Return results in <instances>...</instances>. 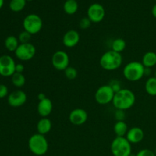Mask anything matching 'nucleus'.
Here are the masks:
<instances>
[{
	"label": "nucleus",
	"mask_w": 156,
	"mask_h": 156,
	"mask_svg": "<svg viewBox=\"0 0 156 156\" xmlns=\"http://www.w3.org/2000/svg\"><path fill=\"white\" fill-rule=\"evenodd\" d=\"M136 95L133 91L127 88H122L115 93L112 104L117 110L126 111L135 105Z\"/></svg>",
	"instance_id": "1"
},
{
	"label": "nucleus",
	"mask_w": 156,
	"mask_h": 156,
	"mask_svg": "<svg viewBox=\"0 0 156 156\" xmlns=\"http://www.w3.org/2000/svg\"><path fill=\"white\" fill-rule=\"evenodd\" d=\"M53 102L50 98L40 101L37 105V113L41 117H48L53 111Z\"/></svg>",
	"instance_id": "16"
},
{
	"label": "nucleus",
	"mask_w": 156,
	"mask_h": 156,
	"mask_svg": "<svg viewBox=\"0 0 156 156\" xmlns=\"http://www.w3.org/2000/svg\"><path fill=\"white\" fill-rule=\"evenodd\" d=\"M65 76L69 79V80H74L78 76V71L76 68L73 66H69L68 68L66 69L64 71Z\"/></svg>",
	"instance_id": "26"
},
{
	"label": "nucleus",
	"mask_w": 156,
	"mask_h": 156,
	"mask_svg": "<svg viewBox=\"0 0 156 156\" xmlns=\"http://www.w3.org/2000/svg\"><path fill=\"white\" fill-rule=\"evenodd\" d=\"M91 23L92 22H91V20H90L88 17H84V18H82V19L79 21V27H80L82 30H86V29L89 28Z\"/></svg>",
	"instance_id": "28"
},
{
	"label": "nucleus",
	"mask_w": 156,
	"mask_h": 156,
	"mask_svg": "<svg viewBox=\"0 0 156 156\" xmlns=\"http://www.w3.org/2000/svg\"><path fill=\"white\" fill-rule=\"evenodd\" d=\"M18 39L20 44H27V43H30V39H31V34L26 30H23L19 34Z\"/></svg>",
	"instance_id": "27"
},
{
	"label": "nucleus",
	"mask_w": 156,
	"mask_h": 156,
	"mask_svg": "<svg viewBox=\"0 0 156 156\" xmlns=\"http://www.w3.org/2000/svg\"><path fill=\"white\" fill-rule=\"evenodd\" d=\"M108 85L111 86V88H112V90L114 91V93L118 92L119 91H120V90L122 89L121 83H120V81L117 80V79H113V80H111Z\"/></svg>",
	"instance_id": "29"
},
{
	"label": "nucleus",
	"mask_w": 156,
	"mask_h": 156,
	"mask_svg": "<svg viewBox=\"0 0 156 156\" xmlns=\"http://www.w3.org/2000/svg\"><path fill=\"white\" fill-rule=\"evenodd\" d=\"M126 43L122 38H117V39L114 40L111 44V50L117 52V53H121L123 50L126 49Z\"/></svg>",
	"instance_id": "24"
},
{
	"label": "nucleus",
	"mask_w": 156,
	"mask_h": 156,
	"mask_svg": "<svg viewBox=\"0 0 156 156\" xmlns=\"http://www.w3.org/2000/svg\"><path fill=\"white\" fill-rule=\"evenodd\" d=\"M26 1H27V2H32L33 0H26Z\"/></svg>",
	"instance_id": "39"
},
{
	"label": "nucleus",
	"mask_w": 156,
	"mask_h": 156,
	"mask_svg": "<svg viewBox=\"0 0 156 156\" xmlns=\"http://www.w3.org/2000/svg\"><path fill=\"white\" fill-rule=\"evenodd\" d=\"M24 70V66L23 64L21 63H18L15 66V73H23Z\"/></svg>",
	"instance_id": "33"
},
{
	"label": "nucleus",
	"mask_w": 156,
	"mask_h": 156,
	"mask_svg": "<svg viewBox=\"0 0 156 156\" xmlns=\"http://www.w3.org/2000/svg\"><path fill=\"white\" fill-rule=\"evenodd\" d=\"M23 27L24 30L31 35L36 34L42 30V18L36 14H30L24 18L23 21Z\"/></svg>",
	"instance_id": "6"
},
{
	"label": "nucleus",
	"mask_w": 156,
	"mask_h": 156,
	"mask_svg": "<svg viewBox=\"0 0 156 156\" xmlns=\"http://www.w3.org/2000/svg\"><path fill=\"white\" fill-rule=\"evenodd\" d=\"M51 62L53 68L58 71H65L69 66V56L66 52L58 50L55 52L51 58Z\"/></svg>",
	"instance_id": "9"
},
{
	"label": "nucleus",
	"mask_w": 156,
	"mask_h": 156,
	"mask_svg": "<svg viewBox=\"0 0 156 156\" xmlns=\"http://www.w3.org/2000/svg\"><path fill=\"white\" fill-rule=\"evenodd\" d=\"M12 83L17 88H21L25 85L26 79L23 73H15L12 76Z\"/></svg>",
	"instance_id": "25"
},
{
	"label": "nucleus",
	"mask_w": 156,
	"mask_h": 156,
	"mask_svg": "<svg viewBox=\"0 0 156 156\" xmlns=\"http://www.w3.org/2000/svg\"><path fill=\"white\" fill-rule=\"evenodd\" d=\"M9 94V88L5 85L0 84V99L7 97Z\"/></svg>",
	"instance_id": "32"
},
{
	"label": "nucleus",
	"mask_w": 156,
	"mask_h": 156,
	"mask_svg": "<svg viewBox=\"0 0 156 156\" xmlns=\"http://www.w3.org/2000/svg\"><path fill=\"white\" fill-rule=\"evenodd\" d=\"M154 152H155V155H156V149H155V151H154Z\"/></svg>",
	"instance_id": "40"
},
{
	"label": "nucleus",
	"mask_w": 156,
	"mask_h": 156,
	"mask_svg": "<svg viewBox=\"0 0 156 156\" xmlns=\"http://www.w3.org/2000/svg\"><path fill=\"white\" fill-rule=\"evenodd\" d=\"M69 120L75 126H81L88 120V113L82 108H76L70 112Z\"/></svg>",
	"instance_id": "13"
},
{
	"label": "nucleus",
	"mask_w": 156,
	"mask_h": 156,
	"mask_svg": "<svg viewBox=\"0 0 156 156\" xmlns=\"http://www.w3.org/2000/svg\"><path fill=\"white\" fill-rule=\"evenodd\" d=\"M87 17L92 23H99L103 21L105 17V9L99 3H93L88 7Z\"/></svg>",
	"instance_id": "11"
},
{
	"label": "nucleus",
	"mask_w": 156,
	"mask_h": 156,
	"mask_svg": "<svg viewBox=\"0 0 156 156\" xmlns=\"http://www.w3.org/2000/svg\"><path fill=\"white\" fill-rule=\"evenodd\" d=\"M114 118L116 119L117 121H124L125 118H126L125 111L116 109L115 113H114Z\"/></svg>",
	"instance_id": "30"
},
{
	"label": "nucleus",
	"mask_w": 156,
	"mask_h": 156,
	"mask_svg": "<svg viewBox=\"0 0 156 156\" xmlns=\"http://www.w3.org/2000/svg\"><path fill=\"white\" fill-rule=\"evenodd\" d=\"M154 77H155V79H156V70H155V76H154Z\"/></svg>",
	"instance_id": "38"
},
{
	"label": "nucleus",
	"mask_w": 156,
	"mask_h": 156,
	"mask_svg": "<svg viewBox=\"0 0 156 156\" xmlns=\"http://www.w3.org/2000/svg\"><path fill=\"white\" fill-rule=\"evenodd\" d=\"M80 41V34L76 30H69L62 37V44L66 47L73 48L76 47Z\"/></svg>",
	"instance_id": "14"
},
{
	"label": "nucleus",
	"mask_w": 156,
	"mask_h": 156,
	"mask_svg": "<svg viewBox=\"0 0 156 156\" xmlns=\"http://www.w3.org/2000/svg\"><path fill=\"white\" fill-rule=\"evenodd\" d=\"M123 56L121 53L111 50L105 52L100 59V66L106 71H114L121 66Z\"/></svg>",
	"instance_id": "2"
},
{
	"label": "nucleus",
	"mask_w": 156,
	"mask_h": 156,
	"mask_svg": "<svg viewBox=\"0 0 156 156\" xmlns=\"http://www.w3.org/2000/svg\"><path fill=\"white\" fill-rule=\"evenodd\" d=\"M128 130V125L125 121H117L114 126V131L117 136L125 137Z\"/></svg>",
	"instance_id": "19"
},
{
	"label": "nucleus",
	"mask_w": 156,
	"mask_h": 156,
	"mask_svg": "<svg viewBox=\"0 0 156 156\" xmlns=\"http://www.w3.org/2000/svg\"><path fill=\"white\" fill-rule=\"evenodd\" d=\"M111 151L114 156H130L132 146L126 137L117 136L111 143Z\"/></svg>",
	"instance_id": "5"
},
{
	"label": "nucleus",
	"mask_w": 156,
	"mask_h": 156,
	"mask_svg": "<svg viewBox=\"0 0 156 156\" xmlns=\"http://www.w3.org/2000/svg\"><path fill=\"white\" fill-rule=\"evenodd\" d=\"M155 1H156V0H155Z\"/></svg>",
	"instance_id": "41"
},
{
	"label": "nucleus",
	"mask_w": 156,
	"mask_h": 156,
	"mask_svg": "<svg viewBox=\"0 0 156 156\" xmlns=\"http://www.w3.org/2000/svg\"><path fill=\"white\" fill-rule=\"evenodd\" d=\"M114 91L109 85H104L99 87L94 94V99L98 105H106L113 101Z\"/></svg>",
	"instance_id": "7"
},
{
	"label": "nucleus",
	"mask_w": 156,
	"mask_h": 156,
	"mask_svg": "<svg viewBox=\"0 0 156 156\" xmlns=\"http://www.w3.org/2000/svg\"><path fill=\"white\" fill-rule=\"evenodd\" d=\"M36 47L31 43L20 44L15 54L18 59L21 61H29L33 59L36 55Z\"/></svg>",
	"instance_id": "8"
},
{
	"label": "nucleus",
	"mask_w": 156,
	"mask_h": 156,
	"mask_svg": "<svg viewBox=\"0 0 156 156\" xmlns=\"http://www.w3.org/2000/svg\"><path fill=\"white\" fill-rule=\"evenodd\" d=\"M38 100L40 101H42V100H44V99L47 98V96H46L45 94H44V93H40L39 94H38Z\"/></svg>",
	"instance_id": "34"
},
{
	"label": "nucleus",
	"mask_w": 156,
	"mask_h": 156,
	"mask_svg": "<svg viewBox=\"0 0 156 156\" xmlns=\"http://www.w3.org/2000/svg\"><path fill=\"white\" fill-rule=\"evenodd\" d=\"M152 15H153L154 18H156V4L154 5L152 9Z\"/></svg>",
	"instance_id": "35"
},
{
	"label": "nucleus",
	"mask_w": 156,
	"mask_h": 156,
	"mask_svg": "<svg viewBox=\"0 0 156 156\" xmlns=\"http://www.w3.org/2000/svg\"><path fill=\"white\" fill-rule=\"evenodd\" d=\"M28 148L34 155L42 156L48 152L49 143L45 136L35 133L29 138Z\"/></svg>",
	"instance_id": "3"
},
{
	"label": "nucleus",
	"mask_w": 156,
	"mask_h": 156,
	"mask_svg": "<svg viewBox=\"0 0 156 156\" xmlns=\"http://www.w3.org/2000/svg\"><path fill=\"white\" fill-rule=\"evenodd\" d=\"M123 74L125 79L129 82H137L145 76V66L138 61H133L124 66Z\"/></svg>",
	"instance_id": "4"
},
{
	"label": "nucleus",
	"mask_w": 156,
	"mask_h": 156,
	"mask_svg": "<svg viewBox=\"0 0 156 156\" xmlns=\"http://www.w3.org/2000/svg\"><path fill=\"white\" fill-rule=\"evenodd\" d=\"M19 45L20 44L18 39L13 35L7 37L6 39L5 40V47L10 52H15Z\"/></svg>",
	"instance_id": "21"
},
{
	"label": "nucleus",
	"mask_w": 156,
	"mask_h": 156,
	"mask_svg": "<svg viewBox=\"0 0 156 156\" xmlns=\"http://www.w3.org/2000/svg\"><path fill=\"white\" fill-rule=\"evenodd\" d=\"M142 63L146 68H152L156 65V53L153 51L146 52L143 56Z\"/></svg>",
	"instance_id": "18"
},
{
	"label": "nucleus",
	"mask_w": 156,
	"mask_h": 156,
	"mask_svg": "<svg viewBox=\"0 0 156 156\" xmlns=\"http://www.w3.org/2000/svg\"><path fill=\"white\" fill-rule=\"evenodd\" d=\"M27 94L24 91L21 90H16V91H12V93L8 96V103L11 107L13 108H18L24 104L27 101Z\"/></svg>",
	"instance_id": "12"
},
{
	"label": "nucleus",
	"mask_w": 156,
	"mask_h": 156,
	"mask_svg": "<svg viewBox=\"0 0 156 156\" xmlns=\"http://www.w3.org/2000/svg\"><path fill=\"white\" fill-rule=\"evenodd\" d=\"M15 63L13 58L9 55L0 56V76L3 77H12L15 73Z\"/></svg>",
	"instance_id": "10"
},
{
	"label": "nucleus",
	"mask_w": 156,
	"mask_h": 156,
	"mask_svg": "<svg viewBox=\"0 0 156 156\" xmlns=\"http://www.w3.org/2000/svg\"><path fill=\"white\" fill-rule=\"evenodd\" d=\"M52 129V122L48 117H41L37 123V133L41 135H47Z\"/></svg>",
	"instance_id": "17"
},
{
	"label": "nucleus",
	"mask_w": 156,
	"mask_h": 156,
	"mask_svg": "<svg viewBox=\"0 0 156 156\" xmlns=\"http://www.w3.org/2000/svg\"><path fill=\"white\" fill-rule=\"evenodd\" d=\"M145 89L149 95L156 96V79L155 77H150L146 80Z\"/></svg>",
	"instance_id": "22"
},
{
	"label": "nucleus",
	"mask_w": 156,
	"mask_h": 156,
	"mask_svg": "<svg viewBox=\"0 0 156 156\" xmlns=\"http://www.w3.org/2000/svg\"><path fill=\"white\" fill-rule=\"evenodd\" d=\"M27 1L26 0H11L9 8L14 12H21L25 8Z\"/></svg>",
	"instance_id": "23"
},
{
	"label": "nucleus",
	"mask_w": 156,
	"mask_h": 156,
	"mask_svg": "<svg viewBox=\"0 0 156 156\" xmlns=\"http://www.w3.org/2000/svg\"><path fill=\"white\" fill-rule=\"evenodd\" d=\"M3 5H4V0H0V9L2 8Z\"/></svg>",
	"instance_id": "37"
},
{
	"label": "nucleus",
	"mask_w": 156,
	"mask_h": 156,
	"mask_svg": "<svg viewBox=\"0 0 156 156\" xmlns=\"http://www.w3.org/2000/svg\"><path fill=\"white\" fill-rule=\"evenodd\" d=\"M145 136L144 131L138 126H134L128 130L126 138L131 144H137L143 140Z\"/></svg>",
	"instance_id": "15"
},
{
	"label": "nucleus",
	"mask_w": 156,
	"mask_h": 156,
	"mask_svg": "<svg viewBox=\"0 0 156 156\" xmlns=\"http://www.w3.org/2000/svg\"><path fill=\"white\" fill-rule=\"evenodd\" d=\"M79 9V4L77 0H66L63 4V10L66 14L73 15L77 12Z\"/></svg>",
	"instance_id": "20"
},
{
	"label": "nucleus",
	"mask_w": 156,
	"mask_h": 156,
	"mask_svg": "<svg viewBox=\"0 0 156 156\" xmlns=\"http://www.w3.org/2000/svg\"><path fill=\"white\" fill-rule=\"evenodd\" d=\"M136 156H156L154 151L151 150L149 149H141L137 152Z\"/></svg>",
	"instance_id": "31"
},
{
	"label": "nucleus",
	"mask_w": 156,
	"mask_h": 156,
	"mask_svg": "<svg viewBox=\"0 0 156 156\" xmlns=\"http://www.w3.org/2000/svg\"><path fill=\"white\" fill-rule=\"evenodd\" d=\"M151 73V69L150 68H146L145 67V76H149Z\"/></svg>",
	"instance_id": "36"
}]
</instances>
